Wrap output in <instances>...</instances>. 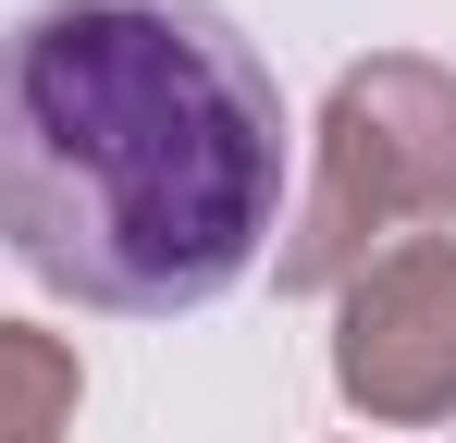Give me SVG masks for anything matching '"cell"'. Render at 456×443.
Returning <instances> with one entry per match:
<instances>
[{"mask_svg":"<svg viewBox=\"0 0 456 443\" xmlns=\"http://www.w3.org/2000/svg\"><path fill=\"white\" fill-rule=\"evenodd\" d=\"M284 234V86L210 0H37L0 37V246L99 320L234 295Z\"/></svg>","mask_w":456,"mask_h":443,"instance_id":"1","label":"cell"},{"mask_svg":"<svg viewBox=\"0 0 456 443\" xmlns=\"http://www.w3.org/2000/svg\"><path fill=\"white\" fill-rule=\"evenodd\" d=\"M333 394L370 431L456 419V234H407L333 284Z\"/></svg>","mask_w":456,"mask_h":443,"instance_id":"3","label":"cell"},{"mask_svg":"<svg viewBox=\"0 0 456 443\" xmlns=\"http://www.w3.org/2000/svg\"><path fill=\"white\" fill-rule=\"evenodd\" d=\"M444 222H456V74L432 50L346 62L321 99V173H308V210L284 222V246H272V284L333 295L382 246L444 234Z\"/></svg>","mask_w":456,"mask_h":443,"instance_id":"2","label":"cell"},{"mask_svg":"<svg viewBox=\"0 0 456 443\" xmlns=\"http://www.w3.org/2000/svg\"><path fill=\"white\" fill-rule=\"evenodd\" d=\"M75 333H37V320H0V443H75Z\"/></svg>","mask_w":456,"mask_h":443,"instance_id":"4","label":"cell"}]
</instances>
